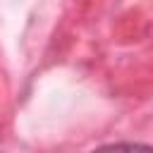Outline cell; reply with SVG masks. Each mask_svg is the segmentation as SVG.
Listing matches in <instances>:
<instances>
[{
	"label": "cell",
	"instance_id": "1",
	"mask_svg": "<svg viewBox=\"0 0 153 153\" xmlns=\"http://www.w3.org/2000/svg\"><path fill=\"white\" fill-rule=\"evenodd\" d=\"M108 148H151L148 143H110Z\"/></svg>",
	"mask_w": 153,
	"mask_h": 153
}]
</instances>
